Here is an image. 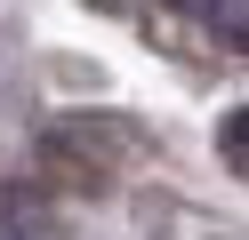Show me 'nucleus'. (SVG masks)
<instances>
[{
	"mask_svg": "<svg viewBox=\"0 0 249 240\" xmlns=\"http://www.w3.org/2000/svg\"><path fill=\"white\" fill-rule=\"evenodd\" d=\"M121 152H129V128H113V120H56L49 136H40V160H49L65 184H81V192H97L105 176L121 168Z\"/></svg>",
	"mask_w": 249,
	"mask_h": 240,
	"instance_id": "obj_1",
	"label": "nucleus"
},
{
	"mask_svg": "<svg viewBox=\"0 0 249 240\" xmlns=\"http://www.w3.org/2000/svg\"><path fill=\"white\" fill-rule=\"evenodd\" d=\"M0 240H65V216L40 184H0Z\"/></svg>",
	"mask_w": 249,
	"mask_h": 240,
	"instance_id": "obj_2",
	"label": "nucleus"
},
{
	"mask_svg": "<svg viewBox=\"0 0 249 240\" xmlns=\"http://www.w3.org/2000/svg\"><path fill=\"white\" fill-rule=\"evenodd\" d=\"M217 152H225V160H233V168H249V104H241V112H233V120H225V128H217Z\"/></svg>",
	"mask_w": 249,
	"mask_h": 240,
	"instance_id": "obj_3",
	"label": "nucleus"
},
{
	"mask_svg": "<svg viewBox=\"0 0 249 240\" xmlns=\"http://www.w3.org/2000/svg\"><path fill=\"white\" fill-rule=\"evenodd\" d=\"M209 16H217L225 40H249V0H209Z\"/></svg>",
	"mask_w": 249,
	"mask_h": 240,
	"instance_id": "obj_4",
	"label": "nucleus"
}]
</instances>
